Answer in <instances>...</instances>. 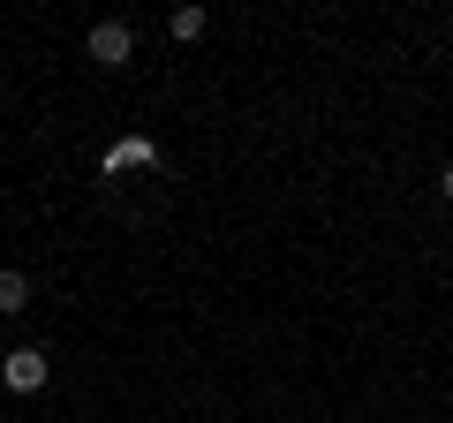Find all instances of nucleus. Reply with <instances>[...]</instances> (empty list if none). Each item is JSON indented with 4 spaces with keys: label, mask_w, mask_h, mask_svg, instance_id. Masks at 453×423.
<instances>
[{
    "label": "nucleus",
    "mask_w": 453,
    "mask_h": 423,
    "mask_svg": "<svg viewBox=\"0 0 453 423\" xmlns=\"http://www.w3.org/2000/svg\"><path fill=\"white\" fill-rule=\"evenodd\" d=\"M83 53H91L98 68H129V53H136V31L121 16H106V23H91V38H83Z\"/></svg>",
    "instance_id": "1"
},
{
    "label": "nucleus",
    "mask_w": 453,
    "mask_h": 423,
    "mask_svg": "<svg viewBox=\"0 0 453 423\" xmlns=\"http://www.w3.org/2000/svg\"><path fill=\"white\" fill-rule=\"evenodd\" d=\"M0 378H8V393H38L46 386V348H8L0 356Z\"/></svg>",
    "instance_id": "2"
},
{
    "label": "nucleus",
    "mask_w": 453,
    "mask_h": 423,
    "mask_svg": "<svg viewBox=\"0 0 453 423\" xmlns=\"http://www.w3.org/2000/svg\"><path fill=\"white\" fill-rule=\"evenodd\" d=\"M129 166H159V144L151 136H121V144H106V159H98V174H129Z\"/></svg>",
    "instance_id": "3"
},
{
    "label": "nucleus",
    "mask_w": 453,
    "mask_h": 423,
    "mask_svg": "<svg viewBox=\"0 0 453 423\" xmlns=\"http://www.w3.org/2000/svg\"><path fill=\"white\" fill-rule=\"evenodd\" d=\"M23 310H31V280L8 265V273H0V318H23Z\"/></svg>",
    "instance_id": "4"
},
{
    "label": "nucleus",
    "mask_w": 453,
    "mask_h": 423,
    "mask_svg": "<svg viewBox=\"0 0 453 423\" xmlns=\"http://www.w3.org/2000/svg\"><path fill=\"white\" fill-rule=\"evenodd\" d=\"M166 38H181V46L204 38V8H174V16H166Z\"/></svg>",
    "instance_id": "5"
},
{
    "label": "nucleus",
    "mask_w": 453,
    "mask_h": 423,
    "mask_svg": "<svg viewBox=\"0 0 453 423\" xmlns=\"http://www.w3.org/2000/svg\"><path fill=\"white\" fill-rule=\"evenodd\" d=\"M438 196H446V204H453V166H446V174H438Z\"/></svg>",
    "instance_id": "6"
}]
</instances>
